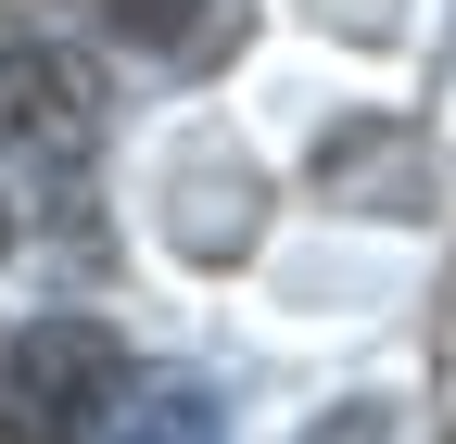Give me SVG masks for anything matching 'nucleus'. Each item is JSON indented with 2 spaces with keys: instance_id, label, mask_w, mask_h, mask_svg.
Segmentation results:
<instances>
[{
  "instance_id": "nucleus-1",
  "label": "nucleus",
  "mask_w": 456,
  "mask_h": 444,
  "mask_svg": "<svg viewBox=\"0 0 456 444\" xmlns=\"http://www.w3.org/2000/svg\"><path fill=\"white\" fill-rule=\"evenodd\" d=\"M114 356L102 317H26L13 343H0V444H89L114 419Z\"/></svg>"
},
{
  "instance_id": "nucleus-2",
  "label": "nucleus",
  "mask_w": 456,
  "mask_h": 444,
  "mask_svg": "<svg viewBox=\"0 0 456 444\" xmlns=\"http://www.w3.org/2000/svg\"><path fill=\"white\" fill-rule=\"evenodd\" d=\"M102 152V89L77 51L51 38H13L0 51V165H26V178H77Z\"/></svg>"
},
{
  "instance_id": "nucleus-3",
  "label": "nucleus",
  "mask_w": 456,
  "mask_h": 444,
  "mask_svg": "<svg viewBox=\"0 0 456 444\" xmlns=\"http://www.w3.org/2000/svg\"><path fill=\"white\" fill-rule=\"evenodd\" d=\"M317 191L355 216H431V140L406 115H342L317 127Z\"/></svg>"
},
{
  "instance_id": "nucleus-4",
  "label": "nucleus",
  "mask_w": 456,
  "mask_h": 444,
  "mask_svg": "<svg viewBox=\"0 0 456 444\" xmlns=\"http://www.w3.org/2000/svg\"><path fill=\"white\" fill-rule=\"evenodd\" d=\"M178 254H203V267H228V254H254V229H266V178L241 152H191L178 165Z\"/></svg>"
},
{
  "instance_id": "nucleus-5",
  "label": "nucleus",
  "mask_w": 456,
  "mask_h": 444,
  "mask_svg": "<svg viewBox=\"0 0 456 444\" xmlns=\"http://www.w3.org/2000/svg\"><path fill=\"white\" fill-rule=\"evenodd\" d=\"M102 444H228V394L203 368H152V381H114V419Z\"/></svg>"
},
{
  "instance_id": "nucleus-6",
  "label": "nucleus",
  "mask_w": 456,
  "mask_h": 444,
  "mask_svg": "<svg viewBox=\"0 0 456 444\" xmlns=\"http://www.w3.org/2000/svg\"><path fill=\"white\" fill-rule=\"evenodd\" d=\"M89 13L127 38V51H178V38L203 26V0H89Z\"/></svg>"
},
{
  "instance_id": "nucleus-7",
  "label": "nucleus",
  "mask_w": 456,
  "mask_h": 444,
  "mask_svg": "<svg viewBox=\"0 0 456 444\" xmlns=\"http://www.w3.org/2000/svg\"><path fill=\"white\" fill-rule=\"evenodd\" d=\"M305 444H393V407H380V394H355V407H330Z\"/></svg>"
},
{
  "instance_id": "nucleus-8",
  "label": "nucleus",
  "mask_w": 456,
  "mask_h": 444,
  "mask_svg": "<svg viewBox=\"0 0 456 444\" xmlns=\"http://www.w3.org/2000/svg\"><path fill=\"white\" fill-rule=\"evenodd\" d=\"M0 254H13V203H0Z\"/></svg>"
}]
</instances>
